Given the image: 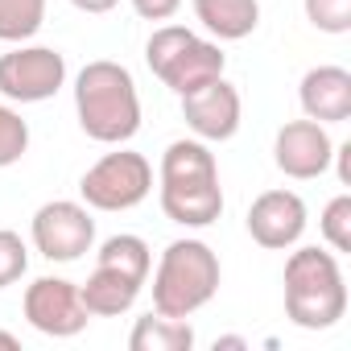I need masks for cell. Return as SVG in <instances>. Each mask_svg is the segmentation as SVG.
Segmentation results:
<instances>
[{
	"label": "cell",
	"mask_w": 351,
	"mask_h": 351,
	"mask_svg": "<svg viewBox=\"0 0 351 351\" xmlns=\"http://www.w3.org/2000/svg\"><path fill=\"white\" fill-rule=\"evenodd\" d=\"M157 199L165 219L182 223V228H211L223 215V186H219V165L207 141H173L161 153L157 169Z\"/></svg>",
	"instance_id": "6da1fadb"
},
{
	"label": "cell",
	"mask_w": 351,
	"mask_h": 351,
	"mask_svg": "<svg viewBox=\"0 0 351 351\" xmlns=\"http://www.w3.org/2000/svg\"><path fill=\"white\" fill-rule=\"evenodd\" d=\"M75 112L79 128L99 145H124L141 128V95L128 66L95 58L75 75Z\"/></svg>",
	"instance_id": "7a4b0ae2"
},
{
	"label": "cell",
	"mask_w": 351,
	"mask_h": 351,
	"mask_svg": "<svg viewBox=\"0 0 351 351\" xmlns=\"http://www.w3.org/2000/svg\"><path fill=\"white\" fill-rule=\"evenodd\" d=\"M347 314V285L335 252L298 248L285 261V318L302 330H330Z\"/></svg>",
	"instance_id": "3957f363"
},
{
	"label": "cell",
	"mask_w": 351,
	"mask_h": 351,
	"mask_svg": "<svg viewBox=\"0 0 351 351\" xmlns=\"http://www.w3.org/2000/svg\"><path fill=\"white\" fill-rule=\"evenodd\" d=\"M219 293V256L203 240H173L153 273V310L191 318Z\"/></svg>",
	"instance_id": "277c9868"
},
{
	"label": "cell",
	"mask_w": 351,
	"mask_h": 351,
	"mask_svg": "<svg viewBox=\"0 0 351 351\" xmlns=\"http://www.w3.org/2000/svg\"><path fill=\"white\" fill-rule=\"evenodd\" d=\"M145 62L173 95H186L199 83L223 75L228 54L215 42H203L199 34H191L186 25H157L145 42Z\"/></svg>",
	"instance_id": "5b68a950"
},
{
	"label": "cell",
	"mask_w": 351,
	"mask_h": 351,
	"mask_svg": "<svg viewBox=\"0 0 351 351\" xmlns=\"http://www.w3.org/2000/svg\"><path fill=\"white\" fill-rule=\"evenodd\" d=\"M149 191H153V165L145 153L132 149L104 153L79 178V195L91 211H132L149 199Z\"/></svg>",
	"instance_id": "8992f818"
},
{
	"label": "cell",
	"mask_w": 351,
	"mask_h": 351,
	"mask_svg": "<svg viewBox=\"0 0 351 351\" xmlns=\"http://www.w3.org/2000/svg\"><path fill=\"white\" fill-rule=\"evenodd\" d=\"M66 83V58L50 46H17L0 54V95L13 104H46Z\"/></svg>",
	"instance_id": "52a82bcc"
},
{
	"label": "cell",
	"mask_w": 351,
	"mask_h": 351,
	"mask_svg": "<svg viewBox=\"0 0 351 351\" xmlns=\"http://www.w3.org/2000/svg\"><path fill=\"white\" fill-rule=\"evenodd\" d=\"M29 236H34V248H38L46 261L71 265V261H79L83 252L95 248V219H91L87 203L54 199V203H42V207L34 211Z\"/></svg>",
	"instance_id": "ba28073f"
},
{
	"label": "cell",
	"mask_w": 351,
	"mask_h": 351,
	"mask_svg": "<svg viewBox=\"0 0 351 351\" xmlns=\"http://www.w3.org/2000/svg\"><path fill=\"white\" fill-rule=\"evenodd\" d=\"M21 310H25L29 326L50 335V339H71L91 322V314H87V306L79 298V285L66 281V277H38L25 289Z\"/></svg>",
	"instance_id": "9c48e42d"
},
{
	"label": "cell",
	"mask_w": 351,
	"mask_h": 351,
	"mask_svg": "<svg viewBox=\"0 0 351 351\" xmlns=\"http://www.w3.org/2000/svg\"><path fill=\"white\" fill-rule=\"evenodd\" d=\"M178 99H182V120H186V128H191L199 141L211 145V141H232V136L240 132L244 104H240V91H236L223 75L199 83L195 91H186V95H178Z\"/></svg>",
	"instance_id": "30bf717a"
},
{
	"label": "cell",
	"mask_w": 351,
	"mask_h": 351,
	"mask_svg": "<svg viewBox=\"0 0 351 351\" xmlns=\"http://www.w3.org/2000/svg\"><path fill=\"white\" fill-rule=\"evenodd\" d=\"M330 157H335V141L326 132V124L318 120H289L277 128V141H273V161L285 178L293 182H310V178H322L330 169Z\"/></svg>",
	"instance_id": "8fae6325"
},
{
	"label": "cell",
	"mask_w": 351,
	"mask_h": 351,
	"mask_svg": "<svg viewBox=\"0 0 351 351\" xmlns=\"http://www.w3.org/2000/svg\"><path fill=\"white\" fill-rule=\"evenodd\" d=\"M306 232V203L302 195L293 191H265L252 199L248 207V236L269 248V252H281V248H293Z\"/></svg>",
	"instance_id": "7c38bea8"
},
{
	"label": "cell",
	"mask_w": 351,
	"mask_h": 351,
	"mask_svg": "<svg viewBox=\"0 0 351 351\" xmlns=\"http://www.w3.org/2000/svg\"><path fill=\"white\" fill-rule=\"evenodd\" d=\"M302 112L318 124H343L351 120V71L343 66H310L298 83Z\"/></svg>",
	"instance_id": "4fadbf2b"
},
{
	"label": "cell",
	"mask_w": 351,
	"mask_h": 351,
	"mask_svg": "<svg viewBox=\"0 0 351 351\" xmlns=\"http://www.w3.org/2000/svg\"><path fill=\"white\" fill-rule=\"evenodd\" d=\"M199 25L219 42H244L261 25V0H191Z\"/></svg>",
	"instance_id": "5bb4252c"
},
{
	"label": "cell",
	"mask_w": 351,
	"mask_h": 351,
	"mask_svg": "<svg viewBox=\"0 0 351 351\" xmlns=\"http://www.w3.org/2000/svg\"><path fill=\"white\" fill-rule=\"evenodd\" d=\"M79 298H83L91 318H116V314L132 310V302L141 298V281H132V277H124L116 269L95 265V273L79 285Z\"/></svg>",
	"instance_id": "9a60e30c"
},
{
	"label": "cell",
	"mask_w": 351,
	"mask_h": 351,
	"mask_svg": "<svg viewBox=\"0 0 351 351\" xmlns=\"http://www.w3.org/2000/svg\"><path fill=\"white\" fill-rule=\"evenodd\" d=\"M132 351H191L195 347V326L186 318H165L157 310H149L145 318H136L132 335H128Z\"/></svg>",
	"instance_id": "2e32d148"
},
{
	"label": "cell",
	"mask_w": 351,
	"mask_h": 351,
	"mask_svg": "<svg viewBox=\"0 0 351 351\" xmlns=\"http://www.w3.org/2000/svg\"><path fill=\"white\" fill-rule=\"evenodd\" d=\"M95 265L116 269V273H124V277H132V281L145 285V281H149V269H153V252H149V244H145L141 236L120 232V236H108V240L99 244Z\"/></svg>",
	"instance_id": "e0dca14e"
},
{
	"label": "cell",
	"mask_w": 351,
	"mask_h": 351,
	"mask_svg": "<svg viewBox=\"0 0 351 351\" xmlns=\"http://www.w3.org/2000/svg\"><path fill=\"white\" fill-rule=\"evenodd\" d=\"M46 21V0H0V42L21 46Z\"/></svg>",
	"instance_id": "ac0fdd59"
},
{
	"label": "cell",
	"mask_w": 351,
	"mask_h": 351,
	"mask_svg": "<svg viewBox=\"0 0 351 351\" xmlns=\"http://www.w3.org/2000/svg\"><path fill=\"white\" fill-rule=\"evenodd\" d=\"M25 149H29V124L21 120V112L0 104V169L17 165L25 157Z\"/></svg>",
	"instance_id": "d6986e66"
},
{
	"label": "cell",
	"mask_w": 351,
	"mask_h": 351,
	"mask_svg": "<svg viewBox=\"0 0 351 351\" xmlns=\"http://www.w3.org/2000/svg\"><path fill=\"white\" fill-rule=\"evenodd\" d=\"M318 228H322V236L335 252H351V195H335L322 207Z\"/></svg>",
	"instance_id": "ffe728a7"
},
{
	"label": "cell",
	"mask_w": 351,
	"mask_h": 351,
	"mask_svg": "<svg viewBox=\"0 0 351 351\" xmlns=\"http://www.w3.org/2000/svg\"><path fill=\"white\" fill-rule=\"evenodd\" d=\"M302 9L318 34H347L351 29V0H302Z\"/></svg>",
	"instance_id": "44dd1931"
},
{
	"label": "cell",
	"mask_w": 351,
	"mask_h": 351,
	"mask_svg": "<svg viewBox=\"0 0 351 351\" xmlns=\"http://www.w3.org/2000/svg\"><path fill=\"white\" fill-rule=\"evenodd\" d=\"M25 269H29V248H25V240H21L17 232H9V228H0V289L13 285V281H21Z\"/></svg>",
	"instance_id": "7402d4cb"
},
{
	"label": "cell",
	"mask_w": 351,
	"mask_h": 351,
	"mask_svg": "<svg viewBox=\"0 0 351 351\" xmlns=\"http://www.w3.org/2000/svg\"><path fill=\"white\" fill-rule=\"evenodd\" d=\"M182 9V0H132V13L145 21H169Z\"/></svg>",
	"instance_id": "603a6c76"
},
{
	"label": "cell",
	"mask_w": 351,
	"mask_h": 351,
	"mask_svg": "<svg viewBox=\"0 0 351 351\" xmlns=\"http://www.w3.org/2000/svg\"><path fill=\"white\" fill-rule=\"evenodd\" d=\"M71 5L79 9V13H91V17H104V13H112L120 0H71Z\"/></svg>",
	"instance_id": "cb8c5ba5"
},
{
	"label": "cell",
	"mask_w": 351,
	"mask_h": 351,
	"mask_svg": "<svg viewBox=\"0 0 351 351\" xmlns=\"http://www.w3.org/2000/svg\"><path fill=\"white\" fill-rule=\"evenodd\" d=\"M330 161H339V182L351 186V145H335V157Z\"/></svg>",
	"instance_id": "d4e9b609"
},
{
	"label": "cell",
	"mask_w": 351,
	"mask_h": 351,
	"mask_svg": "<svg viewBox=\"0 0 351 351\" xmlns=\"http://www.w3.org/2000/svg\"><path fill=\"white\" fill-rule=\"evenodd\" d=\"M215 347H248L240 335H223V339H215Z\"/></svg>",
	"instance_id": "484cf974"
},
{
	"label": "cell",
	"mask_w": 351,
	"mask_h": 351,
	"mask_svg": "<svg viewBox=\"0 0 351 351\" xmlns=\"http://www.w3.org/2000/svg\"><path fill=\"white\" fill-rule=\"evenodd\" d=\"M0 347H5V351H17L21 343H17V335H9V330H0Z\"/></svg>",
	"instance_id": "4316f807"
}]
</instances>
